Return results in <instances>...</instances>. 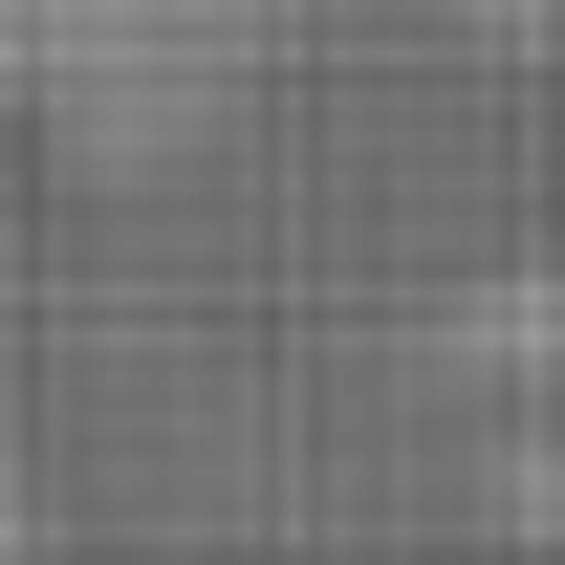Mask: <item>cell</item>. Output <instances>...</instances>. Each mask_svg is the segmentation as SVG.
I'll return each instance as SVG.
<instances>
[{"mask_svg":"<svg viewBox=\"0 0 565 565\" xmlns=\"http://www.w3.org/2000/svg\"><path fill=\"white\" fill-rule=\"evenodd\" d=\"M0 565H22V479H0Z\"/></svg>","mask_w":565,"mask_h":565,"instance_id":"obj_1","label":"cell"}]
</instances>
